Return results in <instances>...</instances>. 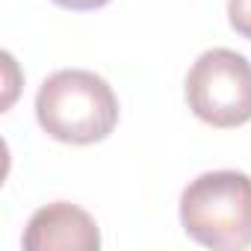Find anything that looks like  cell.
<instances>
[{
	"instance_id": "3",
	"label": "cell",
	"mask_w": 251,
	"mask_h": 251,
	"mask_svg": "<svg viewBox=\"0 0 251 251\" xmlns=\"http://www.w3.org/2000/svg\"><path fill=\"white\" fill-rule=\"evenodd\" d=\"M186 103L219 130L251 121V62L227 48L204 50L186 74Z\"/></svg>"
},
{
	"instance_id": "6",
	"label": "cell",
	"mask_w": 251,
	"mask_h": 251,
	"mask_svg": "<svg viewBox=\"0 0 251 251\" xmlns=\"http://www.w3.org/2000/svg\"><path fill=\"white\" fill-rule=\"evenodd\" d=\"M56 6H62V9H71V12H89V9H100V6H106L109 0H53Z\"/></svg>"
},
{
	"instance_id": "1",
	"label": "cell",
	"mask_w": 251,
	"mask_h": 251,
	"mask_svg": "<svg viewBox=\"0 0 251 251\" xmlns=\"http://www.w3.org/2000/svg\"><path fill=\"white\" fill-rule=\"evenodd\" d=\"M42 130L65 145H95L118 124V98L95 71L65 68L50 74L36 95Z\"/></svg>"
},
{
	"instance_id": "4",
	"label": "cell",
	"mask_w": 251,
	"mask_h": 251,
	"mask_svg": "<svg viewBox=\"0 0 251 251\" xmlns=\"http://www.w3.org/2000/svg\"><path fill=\"white\" fill-rule=\"evenodd\" d=\"M24 248L27 251H98L100 230L86 210L68 201H56L33 213L24 230Z\"/></svg>"
},
{
	"instance_id": "5",
	"label": "cell",
	"mask_w": 251,
	"mask_h": 251,
	"mask_svg": "<svg viewBox=\"0 0 251 251\" xmlns=\"http://www.w3.org/2000/svg\"><path fill=\"white\" fill-rule=\"evenodd\" d=\"M227 21L242 39L251 42V0H227Z\"/></svg>"
},
{
	"instance_id": "2",
	"label": "cell",
	"mask_w": 251,
	"mask_h": 251,
	"mask_svg": "<svg viewBox=\"0 0 251 251\" xmlns=\"http://www.w3.org/2000/svg\"><path fill=\"white\" fill-rule=\"evenodd\" d=\"M180 225L189 239L216 251L251 245V177L242 172H207L180 195Z\"/></svg>"
}]
</instances>
